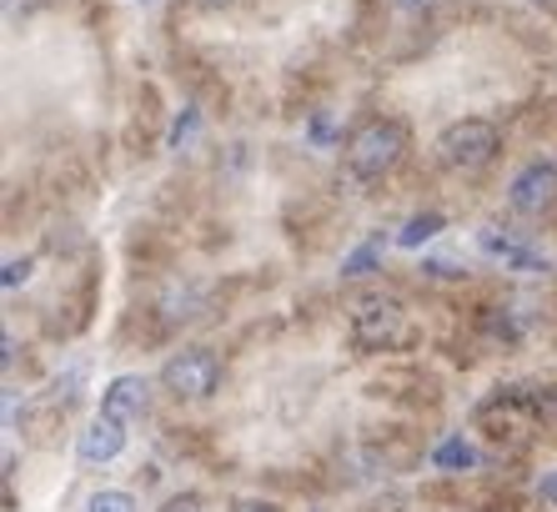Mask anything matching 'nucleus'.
Returning a JSON list of instances; mask_svg holds the SVG:
<instances>
[{
    "instance_id": "obj_1",
    "label": "nucleus",
    "mask_w": 557,
    "mask_h": 512,
    "mask_svg": "<svg viewBox=\"0 0 557 512\" xmlns=\"http://www.w3.org/2000/svg\"><path fill=\"white\" fill-rule=\"evenodd\" d=\"M407 151V131L397 121H367L351 131L347 142V167L357 181H382Z\"/></svg>"
},
{
    "instance_id": "obj_2",
    "label": "nucleus",
    "mask_w": 557,
    "mask_h": 512,
    "mask_svg": "<svg viewBox=\"0 0 557 512\" xmlns=\"http://www.w3.org/2000/svg\"><path fill=\"white\" fill-rule=\"evenodd\" d=\"M407 317H403V302L387 292H372V296H357L351 302V342L362 352H382L403 337Z\"/></svg>"
},
{
    "instance_id": "obj_3",
    "label": "nucleus",
    "mask_w": 557,
    "mask_h": 512,
    "mask_svg": "<svg viewBox=\"0 0 557 512\" xmlns=\"http://www.w3.org/2000/svg\"><path fill=\"white\" fill-rule=\"evenodd\" d=\"M437 156H442V167H453V171H482L497 156V126H487L478 115L453 121L437 136Z\"/></svg>"
},
{
    "instance_id": "obj_4",
    "label": "nucleus",
    "mask_w": 557,
    "mask_h": 512,
    "mask_svg": "<svg viewBox=\"0 0 557 512\" xmlns=\"http://www.w3.org/2000/svg\"><path fill=\"white\" fill-rule=\"evenodd\" d=\"M161 382L176 392V398H211L221 382V362L211 357V352H201V346H191V352H182V357H171L166 367H161Z\"/></svg>"
},
{
    "instance_id": "obj_5",
    "label": "nucleus",
    "mask_w": 557,
    "mask_h": 512,
    "mask_svg": "<svg viewBox=\"0 0 557 512\" xmlns=\"http://www.w3.org/2000/svg\"><path fill=\"white\" fill-rule=\"evenodd\" d=\"M507 202H512V211H522V217H543L547 206L557 202V167L553 161L522 167L518 176H512V186H507Z\"/></svg>"
},
{
    "instance_id": "obj_6",
    "label": "nucleus",
    "mask_w": 557,
    "mask_h": 512,
    "mask_svg": "<svg viewBox=\"0 0 557 512\" xmlns=\"http://www.w3.org/2000/svg\"><path fill=\"white\" fill-rule=\"evenodd\" d=\"M121 448H126V423H116V417H96L86 432L76 437V462L81 467H106V462H116Z\"/></svg>"
},
{
    "instance_id": "obj_7",
    "label": "nucleus",
    "mask_w": 557,
    "mask_h": 512,
    "mask_svg": "<svg viewBox=\"0 0 557 512\" xmlns=\"http://www.w3.org/2000/svg\"><path fill=\"white\" fill-rule=\"evenodd\" d=\"M478 246L487 256H497L503 267H512V271H532V277H537V271H547V256H537L528 242H518V236H507V231H497V227H482L478 231Z\"/></svg>"
},
{
    "instance_id": "obj_8",
    "label": "nucleus",
    "mask_w": 557,
    "mask_h": 512,
    "mask_svg": "<svg viewBox=\"0 0 557 512\" xmlns=\"http://www.w3.org/2000/svg\"><path fill=\"white\" fill-rule=\"evenodd\" d=\"M146 398H151L146 377L126 371V377H116V382L101 392V412H106V417H116V423H131V417H141V412H146Z\"/></svg>"
},
{
    "instance_id": "obj_9",
    "label": "nucleus",
    "mask_w": 557,
    "mask_h": 512,
    "mask_svg": "<svg viewBox=\"0 0 557 512\" xmlns=\"http://www.w3.org/2000/svg\"><path fill=\"white\" fill-rule=\"evenodd\" d=\"M432 462H437L442 473H467V467H478V448L462 442V437H447V442H437Z\"/></svg>"
},
{
    "instance_id": "obj_10",
    "label": "nucleus",
    "mask_w": 557,
    "mask_h": 512,
    "mask_svg": "<svg viewBox=\"0 0 557 512\" xmlns=\"http://www.w3.org/2000/svg\"><path fill=\"white\" fill-rule=\"evenodd\" d=\"M442 227H447V221H442L437 211H422V217H412L403 231H397V246H407V252H417V246H422V242H432V236H437Z\"/></svg>"
},
{
    "instance_id": "obj_11",
    "label": "nucleus",
    "mask_w": 557,
    "mask_h": 512,
    "mask_svg": "<svg viewBox=\"0 0 557 512\" xmlns=\"http://www.w3.org/2000/svg\"><path fill=\"white\" fill-rule=\"evenodd\" d=\"M86 512H136V498L121 492V487H106V492H96V498L86 502Z\"/></svg>"
},
{
    "instance_id": "obj_12",
    "label": "nucleus",
    "mask_w": 557,
    "mask_h": 512,
    "mask_svg": "<svg viewBox=\"0 0 557 512\" xmlns=\"http://www.w3.org/2000/svg\"><path fill=\"white\" fill-rule=\"evenodd\" d=\"M376 261H382V242H367L362 252H351L347 261H342V277H367Z\"/></svg>"
},
{
    "instance_id": "obj_13",
    "label": "nucleus",
    "mask_w": 557,
    "mask_h": 512,
    "mask_svg": "<svg viewBox=\"0 0 557 512\" xmlns=\"http://www.w3.org/2000/svg\"><path fill=\"white\" fill-rule=\"evenodd\" d=\"M26 277H30V261H5V292L26 287Z\"/></svg>"
},
{
    "instance_id": "obj_14",
    "label": "nucleus",
    "mask_w": 557,
    "mask_h": 512,
    "mask_svg": "<svg viewBox=\"0 0 557 512\" xmlns=\"http://www.w3.org/2000/svg\"><path fill=\"white\" fill-rule=\"evenodd\" d=\"M191 131H196V111H186L182 121H176V126H171V146H182L186 136H191Z\"/></svg>"
},
{
    "instance_id": "obj_15",
    "label": "nucleus",
    "mask_w": 557,
    "mask_h": 512,
    "mask_svg": "<svg viewBox=\"0 0 557 512\" xmlns=\"http://www.w3.org/2000/svg\"><path fill=\"white\" fill-rule=\"evenodd\" d=\"M161 512H201V502H196L191 492H182V498H171V502H166V508H161Z\"/></svg>"
},
{
    "instance_id": "obj_16",
    "label": "nucleus",
    "mask_w": 557,
    "mask_h": 512,
    "mask_svg": "<svg viewBox=\"0 0 557 512\" xmlns=\"http://www.w3.org/2000/svg\"><path fill=\"white\" fill-rule=\"evenodd\" d=\"M543 498H547V502H557V473H547V483H543Z\"/></svg>"
},
{
    "instance_id": "obj_17",
    "label": "nucleus",
    "mask_w": 557,
    "mask_h": 512,
    "mask_svg": "<svg viewBox=\"0 0 557 512\" xmlns=\"http://www.w3.org/2000/svg\"><path fill=\"white\" fill-rule=\"evenodd\" d=\"M236 512H276V508H267V502H247V508H236Z\"/></svg>"
},
{
    "instance_id": "obj_18",
    "label": "nucleus",
    "mask_w": 557,
    "mask_h": 512,
    "mask_svg": "<svg viewBox=\"0 0 557 512\" xmlns=\"http://www.w3.org/2000/svg\"><path fill=\"white\" fill-rule=\"evenodd\" d=\"M403 5H407V11H417V5H432V0H403Z\"/></svg>"
},
{
    "instance_id": "obj_19",
    "label": "nucleus",
    "mask_w": 557,
    "mask_h": 512,
    "mask_svg": "<svg viewBox=\"0 0 557 512\" xmlns=\"http://www.w3.org/2000/svg\"><path fill=\"white\" fill-rule=\"evenodd\" d=\"M196 5H232V0H196Z\"/></svg>"
},
{
    "instance_id": "obj_20",
    "label": "nucleus",
    "mask_w": 557,
    "mask_h": 512,
    "mask_svg": "<svg viewBox=\"0 0 557 512\" xmlns=\"http://www.w3.org/2000/svg\"><path fill=\"white\" fill-rule=\"evenodd\" d=\"M532 5H547V11H557V0H532Z\"/></svg>"
}]
</instances>
